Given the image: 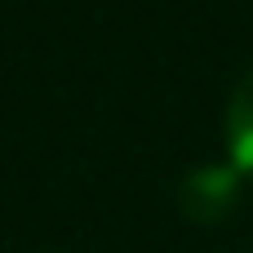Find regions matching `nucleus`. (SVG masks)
Segmentation results:
<instances>
[{"instance_id": "2", "label": "nucleus", "mask_w": 253, "mask_h": 253, "mask_svg": "<svg viewBox=\"0 0 253 253\" xmlns=\"http://www.w3.org/2000/svg\"><path fill=\"white\" fill-rule=\"evenodd\" d=\"M227 147H231V165L253 178V62L240 71L227 102Z\"/></svg>"}, {"instance_id": "1", "label": "nucleus", "mask_w": 253, "mask_h": 253, "mask_svg": "<svg viewBox=\"0 0 253 253\" xmlns=\"http://www.w3.org/2000/svg\"><path fill=\"white\" fill-rule=\"evenodd\" d=\"M240 169L236 165H218V160H205L196 169L182 173L178 182V205L191 222H222L236 205H240Z\"/></svg>"}]
</instances>
